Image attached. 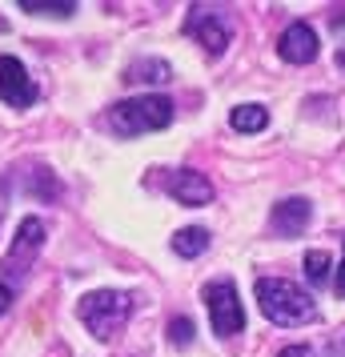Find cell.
Returning <instances> with one entry per match:
<instances>
[{
    "label": "cell",
    "instance_id": "cell-1",
    "mask_svg": "<svg viewBox=\"0 0 345 357\" xmlns=\"http://www.w3.org/2000/svg\"><path fill=\"white\" fill-rule=\"evenodd\" d=\"M257 305L273 325H305L317 313V301L309 293L281 277H257Z\"/></svg>",
    "mask_w": 345,
    "mask_h": 357
},
{
    "label": "cell",
    "instance_id": "cell-2",
    "mask_svg": "<svg viewBox=\"0 0 345 357\" xmlns=\"http://www.w3.org/2000/svg\"><path fill=\"white\" fill-rule=\"evenodd\" d=\"M77 313H81V321L89 325V333L97 341H113L121 329H125V321L132 317V297L121 289H97V293H84L81 305H77Z\"/></svg>",
    "mask_w": 345,
    "mask_h": 357
},
{
    "label": "cell",
    "instance_id": "cell-3",
    "mask_svg": "<svg viewBox=\"0 0 345 357\" xmlns=\"http://www.w3.org/2000/svg\"><path fill=\"white\" fill-rule=\"evenodd\" d=\"M109 125L121 137H141V132H157L173 125V100L169 97H132V100H116L109 109Z\"/></svg>",
    "mask_w": 345,
    "mask_h": 357
},
{
    "label": "cell",
    "instance_id": "cell-4",
    "mask_svg": "<svg viewBox=\"0 0 345 357\" xmlns=\"http://www.w3.org/2000/svg\"><path fill=\"white\" fill-rule=\"evenodd\" d=\"M205 305H209V321H213L217 337H233V333L245 329V309H241V297H237L233 281L205 285Z\"/></svg>",
    "mask_w": 345,
    "mask_h": 357
},
{
    "label": "cell",
    "instance_id": "cell-5",
    "mask_svg": "<svg viewBox=\"0 0 345 357\" xmlns=\"http://www.w3.org/2000/svg\"><path fill=\"white\" fill-rule=\"evenodd\" d=\"M0 100L13 109H29L36 100V84L17 56H0Z\"/></svg>",
    "mask_w": 345,
    "mask_h": 357
},
{
    "label": "cell",
    "instance_id": "cell-6",
    "mask_svg": "<svg viewBox=\"0 0 345 357\" xmlns=\"http://www.w3.org/2000/svg\"><path fill=\"white\" fill-rule=\"evenodd\" d=\"M185 33L197 36L201 45H205V52H209V56H221V52L229 49V24L217 17V13H209V8H189Z\"/></svg>",
    "mask_w": 345,
    "mask_h": 357
},
{
    "label": "cell",
    "instance_id": "cell-7",
    "mask_svg": "<svg viewBox=\"0 0 345 357\" xmlns=\"http://www.w3.org/2000/svg\"><path fill=\"white\" fill-rule=\"evenodd\" d=\"M40 245H45V221L40 217H24L17 229V241H13V249H8V257H4V269L13 277L24 273V265L40 253Z\"/></svg>",
    "mask_w": 345,
    "mask_h": 357
},
{
    "label": "cell",
    "instance_id": "cell-8",
    "mask_svg": "<svg viewBox=\"0 0 345 357\" xmlns=\"http://www.w3.org/2000/svg\"><path fill=\"white\" fill-rule=\"evenodd\" d=\"M317 33H313L305 20H293L285 33H281L277 40V52H281V61H289V65H309V61H317Z\"/></svg>",
    "mask_w": 345,
    "mask_h": 357
},
{
    "label": "cell",
    "instance_id": "cell-9",
    "mask_svg": "<svg viewBox=\"0 0 345 357\" xmlns=\"http://www.w3.org/2000/svg\"><path fill=\"white\" fill-rule=\"evenodd\" d=\"M164 189H169V197H173V201L193 205V209L213 201V185H209V177H205V173H197V169H177L173 177L164 181Z\"/></svg>",
    "mask_w": 345,
    "mask_h": 357
},
{
    "label": "cell",
    "instance_id": "cell-10",
    "mask_svg": "<svg viewBox=\"0 0 345 357\" xmlns=\"http://www.w3.org/2000/svg\"><path fill=\"white\" fill-rule=\"evenodd\" d=\"M309 213H313V205L305 197H285V201H277V205H273V233H281V237L305 233Z\"/></svg>",
    "mask_w": 345,
    "mask_h": 357
},
{
    "label": "cell",
    "instance_id": "cell-11",
    "mask_svg": "<svg viewBox=\"0 0 345 357\" xmlns=\"http://www.w3.org/2000/svg\"><path fill=\"white\" fill-rule=\"evenodd\" d=\"M169 77H173V68L164 65V61H157V56L153 61H132L125 68V81L129 84H164Z\"/></svg>",
    "mask_w": 345,
    "mask_h": 357
},
{
    "label": "cell",
    "instance_id": "cell-12",
    "mask_svg": "<svg viewBox=\"0 0 345 357\" xmlns=\"http://www.w3.org/2000/svg\"><path fill=\"white\" fill-rule=\"evenodd\" d=\"M229 125L237 132H261L269 125V113H265L261 105H237L229 113Z\"/></svg>",
    "mask_w": 345,
    "mask_h": 357
},
{
    "label": "cell",
    "instance_id": "cell-13",
    "mask_svg": "<svg viewBox=\"0 0 345 357\" xmlns=\"http://www.w3.org/2000/svg\"><path fill=\"white\" fill-rule=\"evenodd\" d=\"M205 249H209V233L197 229V225L181 229V233L173 237V253H181V257H201Z\"/></svg>",
    "mask_w": 345,
    "mask_h": 357
},
{
    "label": "cell",
    "instance_id": "cell-14",
    "mask_svg": "<svg viewBox=\"0 0 345 357\" xmlns=\"http://www.w3.org/2000/svg\"><path fill=\"white\" fill-rule=\"evenodd\" d=\"M20 13H33V17H72L77 4L72 0H20Z\"/></svg>",
    "mask_w": 345,
    "mask_h": 357
},
{
    "label": "cell",
    "instance_id": "cell-15",
    "mask_svg": "<svg viewBox=\"0 0 345 357\" xmlns=\"http://www.w3.org/2000/svg\"><path fill=\"white\" fill-rule=\"evenodd\" d=\"M305 277H309V285H325L333 277V261H329L325 249H309L305 253Z\"/></svg>",
    "mask_w": 345,
    "mask_h": 357
},
{
    "label": "cell",
    "instance_id": "cell-16",
    "mask_svg": "<svg viewBox=\"0 0 345 357\" xmlns=\"http://www.w3.org/2000/svg\"><path fill=\"white\" fill-rule=\"evenodd\" d=\"M29 193L40 197V201H56L61 197V181L52 177L49 169H36L33 177H29Z\"/></svg>",
    "mask_w": 345,
    "mask_h": 357
},
{
    "label": "cell",
    "instance_id": "cell-17",
    "mask_svg": "<svg viewBox=\"0 0 345 357\" xmlns=\"http://www.w3.org/2000/svg\"><path fill=\"white\" fill-rule=\"evenodd\" d=\"M169 341H173V345H189V341H193V321H189V317H173V321H169Z\"/></svg>",
    "mask_w": 345,
    "mask_h": 357
},
{
    "label": "cell",
    "instance_id": "cell-18",
    "mask_svg": "<svg viewBox=\"0 0 345 357\" xmlns=\"http://www.w3.org/2000/svg\"><path fill=\"white\" fill-rule=\"evenodd\" d=\"M277 357H317V354H313L309 345H285Z\"/></svg>",
    "mask_w": 345,
    "mask_h": 357
},
{
    "label": "cell",
    "instance_id": "cell-19",
    "mask_svg": "<svg viewBox=\"0 0 345 357\" xmlns=\"http://www.w3.org/2000/svg\"><path fill=\"white\" fill-rule=\"evenodd\" d=\"M13 305V289H8V285H4V281H0V313H4V309Z\"/></svg>",
    "mask_w": 345,
    "mask_h": 357
},
{
    "label": "cell",
    "instance_id": "cell-20",
    "mask_svg": "<svg viewBox=\"0 0 345 357\" xmlns=\"http://www.w3.org/2000/svg\"><path fill=\"white\" fill-rule=\"evenodd\" d=\"M333 285H337V297H345V257H342V265H337V281H333Z\"/></svg>",
    "mask_w": 345,
    "mask_h": 357
},
{
    "label": "cell",
    "instance_id": "cell-21",
    "mask_svg": "<svg viewBox=\"0 0 345 357\" xmlns=\"http://www.w3.org/2000/svg\"><path fill=\"white\" fill-rule=\"evenodd\" d=\"M337 65L345 68V45H342V49H337Z\"/></svg>",
    "mask_w": 345,
    "mask_h": 357
}]
</instances>
